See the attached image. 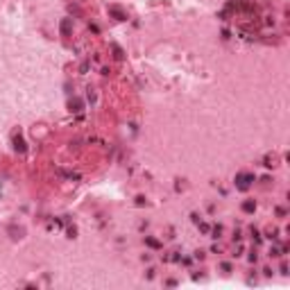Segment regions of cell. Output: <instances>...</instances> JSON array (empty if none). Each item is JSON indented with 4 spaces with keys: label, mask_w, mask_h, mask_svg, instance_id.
Masks as SVG:
<instances>
[{
    "label": "cell",
    "mask_w": 290,
    "mask_h": 290,
    "mask_svg": "<svg viewBox=\"0 0 290 290\" xmlns=\"http://www.w3.org/2000/svg\"><path fill=\"white\" fill-rule=\"evenodd\" d=\"M70 109L79 111V109H82V100H77V98H75V100H70Z\"/></svg>",
    "instance_id": "8992f818"
},
{
    "label": "cell",
    "mask_w": 290,
    "mask_h": 290,
    "mask_svg": "<svg viewBox=\"0 0 290 290\" xmlns=\"http://www.w3.org/2000/svg\"><path fill=\"white\" fill-rule=\"evenodd\" d=\"M220 233H222V227H220V224H218V227H215V229H213V238H218Z\"/></svg>",
    "instance_id": "9c48e42d"
},
{
    "label": "cell",
    "mask_w": 290,
    "mask_h": 290,
    "mask_svg": "<svg viewBox=\"0 0 290 290\" xmlns=\"http://www.w3.org/2000/svg\"><path fill=\"white\" fill-rule=\"evenodd\" d=\"M109 14L116 18V21H125V18H127V14H125L120 7H109Z\"/></svg>",
    "instance_id": "7a4b0ae2"
},
{
    "label": "cell",
    "mask_w": 290,
    "mask_h": 290,
    "mask_svg": "<svg viewBox=\"0 0 290 290\" xmlns=\"http://www.w3.org/2000/svg\"><path fill=\"white\" fill-rule=\"evenodd\" d=\"M70 32V18H64L61 21V34H68Z\"/></svg>",
    "instance_id": "277c9868"
},
{
    "label": "cell",
    "mask_w": 290,
    "mask_h": 290,
    "mask_svg": "<svg viewBox=\"0 0 290 290\" xmlns=\"http://www.w3.org/2000/svg\"><path fill=\"white\" fill-rule=\"evenodd\" d=\"M14 147H16L18 152H25V141H23L21 136H16L14 138Z\"/></svg>",
    "instance_id": "3957f363"
},
{
    "label": "cell",
    "mask_w": 290,
    "mask_h": 290,
    "mask_svg": "<svg viewBox=\"0 0 290 290\" xmlns=\"http://www.w3.org/2000/svg\"><path fill=\"white\" fill-rule=\"evenodd\" d=\"M113 52H116V57H118V59H122V50H120L118 45H113Z\"/></svg>",
    "instance_id": "ba28073f"
},
{
    "label": "cell",
    "mask_w": 290,
    "mask_h": 290,
    "mask_svg": "<svg viewBox=\"0 0 290 290\" xmlns=\"http://www.w3.org/2000/svg\"><path fill=\"white\" fill-rule=\"evenodd\" d=\"M145 243H147L150 247H161V243H159V240H154V238H145Z\"/></svg>",
    "instance_id": "52a82bcc"
},
{
    "label": "cell",
    "mask_w": 290,
    "mask_h": 290,
    "mask_svg": "<svg viewBox=\"0 0 290 290\" xmlns=\"http://www.w3.org/2000/svg\"><path fill=\"white\" fill-rule=\"evenodd\" d=\"M254 209H256V204H254V202H252V199H247V202L243 204V211H247V213H252Z\"/></svg>",
    "instance_id": "5b68a950"
},
{
    "label": "cell",
    "mask_w": 290,
    "mask_h": 290,
    "mask_svg": "<svg viewBox=\"0 0 290 290\" xmlns=\"http://www.w3.org/2000/svg\"><path fill=\"white\" fill-rule=\"evenodd\" d=\"M236 181H238V188L240 190H247L249 184L254 181V175H247V172H238L236 175Z\"/></svg>",
    "instance_id": "6da1fadb"
}]
</instances>
